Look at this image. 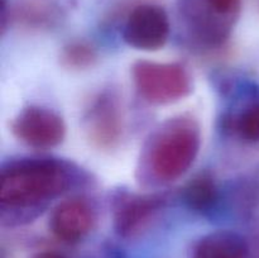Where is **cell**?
<instances>
[{
	"label": "cell",
	"mask_w": 259,
	"mask_h": 258,
	"mask_svg": "<svg viewBox=\"0 0 259 258\" xmlns=\"http://www.w3.org/2000/svg\"><path fill=\"white\" fill-rule=\"evenodd\" d=\"M88 175L66 159L22 157L0 168V219L18 225L38 217L52 200L85 184Z\"/></svg>",
	"instance_id": "cell-1"
},
{
	"label": "cell",
	"mask_w": 259,
	"mask_h": 258,
	"mask_svg": "<svg viewBox=\"0 0 259 258\" xmlns=\"http://www.w3.org/2000/svg\"><path fill=\"white\" fill-rule=\"evenodd\" d=\"M201 148V129L192 115H177L157 126L142 147L137 177L144 185H168L181 179Z\"/></svg>",
	"instance_id": "cell-2"
},
{
	"label": "cell",
	"mask_w": 259,
	"mask_h": 258,
	"mask_svg": "<svg viewBox=\"0 0 259 258\" xmlns=\"http://www.w3.org/2000/svg\"><path fill=\"white\" fill-rule=\"evenodd\" d=\"M132 77L139 95L152 105L175 104L194 90L189 70L180 62L136 61Z\"/></svg>",
	"instance_id": "cell-3"
},
{
	"label": "cell",
	"mask_w": 259,
	"mask_h": 258,
	"mask_svg": "<svg viewBox=\"0 0 259 258\" xmlns=\"http://www.w3.org/2000/svg\"><path fill=\"white\" fill-rule=\"evenodd\" d=\"M242 9V0H182L181 14L190 35L209 47L229 38Z\"/></svg>",
	"instance_id": "cell-4"
},
{
	"label": "cell",
	"mask_w": 259,
	"mask_h": 258,
	"mask_svg": "<svg viewBox=\"0 0 259 258\" xmlns=\"http://www.w3.org/2000/svg\"><path fill=\"white\" fill-rule=\"evenodd\" d=\"M82 124L94 147L103 151L116 148L124 134L123 106L116 93H99L86 108Z\"/></svg>",
	"instance_id": "cell-5"
},
{
	"label": "cell",
	"mask_w": 259,
	"mask_h": 258,
	"mask_svg": "<svg viewBox=\"0 0 259 258\" xmlns=\"http://www.w3.org/2000/svg\"><path fill=\"white\" fill-rule=\"evenodd\" d=\"M13 136L25 146L51 149L60 146L66 137L62 116L52 109L29 105L23 108L10 124Z\"/></svg>",
	"instance_id": "cell-6"
},
{
	"label": "cell",
	"mask_w": 259,
	"mask_h": 258,
	"mask_svg": "<svg viewBox=\"0 0 259 258\" xmlns=\"http://www.w3.org/2000/svg\"><path fill=\"white\" fill-rule=\"evenodd\" d=\"M169 30L168 15L163 8L156 4H141L129 13L121 35L129 47L152 52L166 46Z\"/></svg>",
	"instance_id": "cell-7"
},
{
	"label": "cell",
	"mask_w": 259,
	"mask_h": 258,
	"mask_svg": "<svg viewBox=\"0 0 259 258\" xmlns=\"http://www.w3.org/2000/svg\"><path fill=\"white\" fill-rule=\"evenodd\" d=\"M164 194H136L120 191L111 204L114 229L120 237L128 238L141 232L142 228L166 206Z\"/></svg>",
	"instance_id": "cell-8"
},
{
	"label": "cell",
	"mask_w": 259,
	"mask_h": 258,
	"mask_svg": "<svg viewBox=\"0 0 259 258\" xmlns=\"http://www.w3.org/2000/svg\"><path fill=\"white\" fill-rule=\"evenodd\" d=\"M95 220V210L88 200L71 197L53 207L50 217V229L62 242L76 243L93 230Z\"/></svg>",
	"instance_id": "cell-9"
},
{
	"label": "cell",
	"mask_w": 259,
	"mask_h": 258,
	"mask_svg": "<svg viewBox=\"0 0 259 258\" xmlns=\"http://www.w3.org/2000/svg\"><path fill=\"white\" fill-rule=\"evenodd\" d=\"M248 244L244 238L232 230H217L199 240L194 258H247Z\"/></svg>",
	"instance_id": "cell-10"
},
{
	"label": "cell",
	"mask_w": 259,
	"mask_h": 258,
	"mask_svg": "<svg viewBox=\"0 0 259 258\" xmlns=\"http://www.w3.org/2000/svg\"><path fill=\"white\" fill-rule=\"evenodd\" d=\"M220 192L214 175L204 171L192 177L184 186L181 199L191 211L209 214L217 207Z\"/></svg>",
	"instance_id": "cell-11"
},
{
	"label": "cell",
	"mask_w": 259,
	"mask_h": 258,
	"mask_svg": "<svg viewBox=\"0 0 259 258\" xmlns=\"http://www.w3.org/2000/svg\"><path fill=\"white\" fill-rule=\"evenodd\" d=\"M223 129L245 143H259V96L245 101L223 118Z\"/></svg>",
	"instance_id": "cell-12"
},
{
	"label": "cell",
	"mask_w": 259,
	"mask_h": 258,
	"mask_svg": "<svg viewBox=\"0 0 259 258\" xmlns=\"http://www.w3.org/2000/svg\"><path fill=\"white\" fill-rule=\"evenodd\" d=\"M98 51L95 46L85 39L70 40L62 47L60 62L65 68L72 71H82L91 68L98 62Z\"/></svg>",
	"instance_id": "cell-13"
},
{
	"label": "cell",
	"mask_w": 259,
	"mask_h": 258,
	"mask_svg": "<svg viewBox=\"0 0 259 258\" xmlns=\"http://www.w3.org/2000/svg\"><path fill=\"white\" fill-rule=\"evenodd\" d=\"M15 22L23 23L28 27H47L52 24L56 19V12L52 5L35 0V2H27L23 5L15 8L14 13L12 14Z\"/></svg>",
	"instance_id": "cell-14"
},
{
	"label": "cell",
	"mask_w": 259,
	"mask_h": 258,
	"mask_svg": "<svg viewBox=\"0 0 259 258\" xmlns=\"http://www.w3.org/2000/svg\"><path fill=\"white\" fill-rule=\"evenodd\" d=\"M33 258H66L65 255L61 254V253L52 252V250H46V252H39L35 255H33Z\"/></svg>",
	"instance_id": "cell-15"
}]
</instances>
